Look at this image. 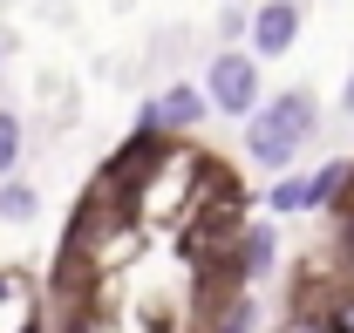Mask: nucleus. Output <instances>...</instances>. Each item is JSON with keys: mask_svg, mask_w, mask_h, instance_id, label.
Wrapping results in <instances>:
<instances>
[{"mask_svg": "<svg viewBox=\"0 0 354 333\" xmlns=\"http://www.w3.org/2000/svg\"><path fill=\"white\" fill-rule=\"evenodd\" d=\"M313 129H320V102L307 88H286V95L259 102V116H245V157L266 170H286L313 143Z\"/></svg>", "mask_w": 354, "mask_h": 333, "instance_id": "f257e3e1", "label": "nucleus"}, {"mask_svg": "<svg viewBox=\"0 0 354 333\" xmlns=\"http://www.w3.org/2000/svg\"><path fill=\"white\" fill-rule=\"evenodd\" d=\"M205 95L218 116H259V55L252 48H225L205 68Z\"/></svg>", "mask_w": 354, "mask_h": 333, "instance_id": "f03ea898", "label": "nucleus"}, {"mask_svg": "<svg viewBox=\"0 0 354 333\" xmlns=\"http://www.w3.org/2000/svg\"><path fill=\"white\" fill-rule=\"evenodd\" d=\"M245 41H252V55H286V48L300 41V0H259V7H252V35H245Z\"/></svg>", "mask_w": 354, "mask_h": 333, "instance_id": "7ed1b4c3", "label": "nucleus"}, {"mask_svg": "<svg viewBox=\"0 0 354 333\" xmlns=\"http://www.w3.org/2000/svg\"><path fill=\"white\" fill-rule=\"evenodd\" d=\"M150 109H157V123L171 129V136L198 129L205 116H218V109H212V95H205V82H198V88H191V82H171L164 95H150Z\"/></svg>", "mask_w": 354, "mask_h": 333, "instance_id": "20e7f679", "label": "nucleus"}, {"mask_svg": "<svg viewBox=\"0 0 354 333\" xmlns=\"http://www.w3.org/2000/svg\"><path fill=\"white\" fill-rule=\"evenodd\" d=\"M272 251H279L272 225H245V231H239V265H245V279H259L266 265H272Z\"/></svg>", "mask_w": 354, "mask_h": 333, "instance_id": "39448f33", "label": "nucleus"}, {"mask_svg": "<svg viewBox=\"0 0 354 333\" xmlns=\"http://www.w3.org/2000/svg\"><path fill=\"white\" fill-rule=\"evenodd\" d=\"M348 184H354V164H327V170H313V177H307V211H327L334 198H348Z\"/></svg>", "mask_w": 354, "mask_h": 333, "instance_id": "423d86ee", "label": "nucleus"}, {"mask_svg": "<svg viewBox=\"0 0 354 333\" xmlns=\"http://www.w3.org/2000/svg\"><path fill=\"white\" fill-rule=\"evenodd\" d=\"M35 211H41V191H35L28 177H0V218H7V225H28Z\"/></svg>", "mask_w": 354, "mask_h": 333, "instance_id": "0eeeda50", "label": "nucleus"}, {"mask_svg": "<svg viewBox=\"0 0 354 333\" xmlns=\"http://www.w3.org/2000/svg\"><path fill=\"white\" fill-rule=\"evenodd\" d=\"M21 150H28V123H21L14 109H0V177H14Z\"/></svg>", "mask_w": 354, "mask_h": 333, "instance_id": "6e6552de", "label": "nucleus"}, {"mask_svg": "<svg viewBox=\"0 0 354 333\" xmlns=\"http://www.w3.org/2000/svg\"><path fill=\"white\" fill-rule=\"evenodd\" d=\"M212 333H252V299H225V306H212Z\"/></svg>", "mask_w": 354, "mask_h": 333, "instance_id": "1a4fd4ad", "label": "nucleus"}, {"mask_svg": "<svg viewBox=\"0 0 354 333\" xmlns=\"http://www.w3.org/2000/svg\"><path fill=\"white\" fill-rule=\"evenodd\" d=\"M266 204H272V211H307V177H279Z\"/></svg>", "mask_w": 354, "mask_h": 333, "instance_id": "9d476101", "label": "nucleus"}, {"mask_svg": "<svg viewBox=\"0 0 354 333\" xmlns=\"http://www.w3.org/2000/svg\"><path fill=\"white\" fill-rule=\"evenodd\" d=\"M320 320H327V333H354V292H341V299H334Z\"/></svg>", "mask_w": 354, "mask_h": 333, "instance_id": "9b49d317", "label": "nucleus"}, {"mask_svg": "<svg viewBox=\"0 0 354 333\" xmlns=\"http://www.w3.org/2000/svg\"><path fill=\"white\" fill-rule=\"evenodd\" d=\"M334 251H341V265L354 272V204H341V231H334Z\"/></svg>", "mask_w": 354, "mask_h": 333, "instance_id": "f8f14e48", "label": "nucleus"}, {"mask_svg": "<svg viewBox=\"0 0 354 333\" xmlns=\"http://www.w3.org/2000/svg\"><path fill=\"white\" fill-rule=\"evenodd\" d=\"M279 333H327V320H320V313H286Z\"/></svg>", "mask_w": 354, "mask_h": 333, "instance_id": "ddd939ff", "label": "nucleus"}, {"mask_svg": "<svg viewBox=\"0 0 354 333\" xmlns=\"http://www.w3.org/2000/svg\"><path fill=\"white\" fill-rule=\"evenodd\" d=\"M341 109H348V116H354V75H348V88H341Z\"/></svg>", "mask_w": 354, "mask_h": 333, "instance_id": "4468645a", "label": "nucleus"}, {"mask_svg": "<svg viewBox=\"0 0 354 333\" xmlns=\"http://www.w3.org/2000/svg\"><path fill=\"white\" fill-rule=\"evenodd\" d=\"M7 292H14V279H7V272H0V306H7Z\"/></svg>", "mask_w": 354, "mask_h": 333, "instance_id": "2eb2a0df", "label": "nucleus"}]
</instances>
